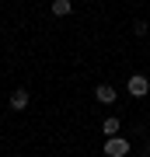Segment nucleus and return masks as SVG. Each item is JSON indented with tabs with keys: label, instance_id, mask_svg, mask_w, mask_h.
Instances as JSON below:
<instances>
[{
	"label": "nucleus",
	"instance_id": "obj_1",
	"mask_svg": "<svg viewBox=\"0 0 150 157\" xmlns=\"http://www.w3.org/2000/svg\"><path fill=\"white\" fill-rule=\"evenodd\" d=\"M126 87H129L133 98H147V94H150V80L143 77V73H133V77L126 80Z\"/></svg>",
	"mask_w": 150,
	"mask_h": 157
},
{
	"label": "nucleus",
	"instance_id": "obj_2",
	"mask_svg": "<svg viewBox=\"0 0 150 157\" xmlns=\"http://www.w3.org/2000/svg\"><path fill=\"white\" fill-rule=\"evenodd\" d=\"M133 147H129V140H122V136H112V140H105V157H126Z\"/></svg>",
	"mask_w": 150,
	"mask_h": 157
},
{
	"label": "nucleus",
	"instance_id": "obj_3",
	"mask_svg": "<svg viewBox=\"0 0 150 157\" xmlns=\"http://www.w3.org/2000/svg\"><path fill=\"white\" fill-rule=\"evenodd\" d=\"M94 98L101 101V105H112V101H115V87H112V84H98L94 87Z\"/></svg>",
	"mask_w": 150,
	"mask_h": 157
},
{
	"label": "nucleus",
	"instance_id": "obj_4",
	"mask_svg": "<svg viewBox=\"0 0 150 157\" xmlns=\"http://www.w3.org/2000/svg\"><path fill=\"white\" fill-rule=\"evenodd\" d=\"M11 108H14V112H25V108H28V91L25 87H17L11 94Z\"/></svg>",
	"mask_w": 150,
	"mask_h": 157
},
{
	"label": "nucleus",
	"instance_id": "obj_5",
	"mask_svg": "<svg viewBox=\"0 0 150 157\" xmlns=\"http://www.w3.org/2000/svg\"><path fill=\"white\" fill-rule=\"evenodd\" d=\"M119 129H122V122H119V119H115V115H108V119H105V122H101V133H105V136H108V140H112V136H119Z\"/></svg>",
	"mask_w": 150,
	"mask_h": 157
},
{
	"label": "nucleus",
	"instance_id": "obj_6",
	"mask_svg": "<svg viewBox=\"0 0 150 157\" xmlns=\"http://www.w3.org/2000/svg\"><path fill=\"white\" fill-rule=\"evenodd\" d=\"M70 11H73L70 0H52V14H56V17H67Z\"/></svg>",
	"mask_w": 150,
	"mask_h": 157
},
{
	"label": "nucleus",
	"instance_id": "obj_7",
	"mask_svg": "<svg viewBox=\"0 0 150 157\" xmlns=\"http://www.w3.org/2000/svg\"><path fill=\"white\" fill-rule=\"evenodd\" d=\"M133 32H136V35H147L150 28H147V21H136V25H133Z\"/></svg>",
	"mask_w": 150,
	"mask_h": 157
}]
</instances>
